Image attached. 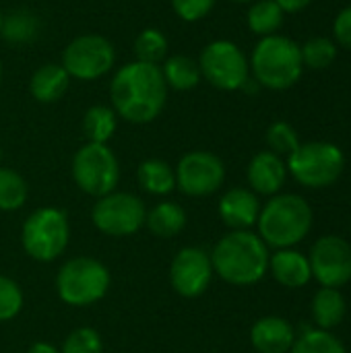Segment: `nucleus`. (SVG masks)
<instances>
[{"label":"nucleus","instance_id":"29","mask_svg":"<svg viewBox=\"0 0 351 353\" xmlns=\"http://www.w3.org/2000/svg\"><path fill=\"white\" fill-rule=\"evenodd\" d=\"M290 353H345V347L329 331L314 329V331H306L302 337H298Z\"/></svg>","mask_w":351,"mask_h":353},{"label":"nucleus","instance_id":"26","mask_svg":"<svg viewBox=\"0 0 351 353\" xmlns=\"http://www.w3.org/2000/svg\"><path fill=\"white\" fill-rule=\"evenodd\" d=\"M283 10L275 0H257L248 10V27L252 33L267 37L275 35L277 29L283 25Z\"/></svg>","mask_w":351,"mask_h":353},{"label":"nucleus","instance_id":"3","mask_svg":"<svg viewBox=\"0 0 351 353\" xmlns=\"http://www.w3.org/2000/svg\"><path fill=\"white\" fill-rule=\"evenodd\" d=\"M259 236L277 250L302 242L312 228V209L298 194H275L259 213Z\"/></svg>","mask_w":351,"mask_h":353},{"label":"nucleus","instance_id":"35","mask_svg":"<svg viewBox=\"0 0 351 353\" xmlns=\"http://www.w3.org/2000/svg\"><path fill=\"white\" fill-rule=\"evenodd\" d=\"M333 33H335V39L343 48L351 50V4L337 14V19L333 23Z\"/></svg>","mask_w":351,"mask_h":353},{"label":"nucleus","instance_id":"17","mask_svg":"<svg viewBox=\"0 0 351 353\" xmlns=\"http://www.w3.org/2000/svg\"><path fill=\"white\" fill-rule=\"evenodd\" d=\"M250 341L259 353H290L296 341V331L281 316H265L254 323Z\"/></svg>","mask_w":351,"mask_h":353},{"label":"nucleus","instance_id":"23","mask_svg":"<svg viewBox=\"0 0 351 353\" xmlns=\"http://www.w3.org/2000/svg\"><path fill=\"white\" fill-rule=\"evenodd\" d=\"M139 184L145 192L166 196L176 188V172L163 159H145L137 172Z\"/></svg>","mask_w":351,"mask_h":353},{"label":"nucleus","instance_id":"24","mask_svg":"<svg viewBox=\"0 0 351 353\" xmlns=\"http://www.w3.org/2000/svg\"><path fill=\"white\" fill-rule=\"evenodd\" d=\"M312 316L319 329L329 331L345 316V298L335 288H321L312 300Z\"/></svg>","mask_w":351,"mask_h":353},{"label":"nucleus","instance_id":"4","mask_svg":"<svg viewBox=\"0 0 351 353\" xmlns=\"http://www.w3.org/2000/svg\"><path fill=\"white\" fill-rule=\"evenodd\" d=\"M250 70L254 81L267 89H290L300 81L304 70L300 46L285 35H267L254 46Z\"/></svg>","mask_w":351,"mask_h":353},{"label":"nucleus","instance_id":"19","mask_svg":"<svg viewBox=\"0 0 351 353\" xmlns=\"http://www.w3.org/2000/svg\"><path fill=\"white\" fill-rule=\"evenodd\" d=\"M70 85V77L62 64H41L29 79V93L39 103L58 101Z\"/></svg>","mask_w":351,"mask_h":353},{"label":"nucleus","instance_id":"8","mask_svg":"<svg viewBox=\"0 0 351 353\" xmlns=\"http://www.w3.org/2000/svg\"><path fill=\"white\" fill-rule=\"evenodd\" d=\"M72 178L85 194L101 199L120 182L118 157L108 145L87 143L72 157Z\"/></svg>","mask_w":351,"mask_h":353},{"label":"nucleus","instance_id":"16","mask_svg":"<svg viewBox=\"0 0 351 353\" xmlns=\"http://www.w3.org/2000/svg\"><path fill=\"white\" fill-rule=\"evenodd\" d=\"M259 213L261 203L248 188H232L219 201V217L234 232L252 228L259 221Z\"/></svg>","mask_w":351,"mask_h":353},{"label":"nucleus","instance_id":"40","mask_svg":"<svg viewBox=\"0 0 351 353\" xmlns=\"http://www.w3.org/2000/svg\"><path fill=\"white\" fill-rule=\"evenodd\" d=\"M0 83H2V62H0Z\"/></svg>","mask_w":351,"mask_h":353},{"label":"nucleus","instance_id":"20","mask_svg":"<svg viewBox=\"0 0 351 353\" xmlns=\"http://www.w3.org/2000/svg\"><path fill=\"white\" fill-rule=\"evenodd\" d=\"M145 225L157 238H174L186 228V211L178 203H157L147 211Z\"/></svg>","mask_w":351,"mask_h":353},{"label":"nucleus","instance_id":"30","mask_svg":"<svg viewBox=\"0 0 351 353\" xmlns=\"http://www.w3.org/2000/svg\"><path fill=\"white\" fill-rule=\"evenodd\" d=\"M300 52L304 66L314 70L331 66L337 58V46L329 37H312L304 46H300Z\"/></svg>","mask_w":351,"mask_h":353},{"label":"nucleus","instance_id":"31","mask_svg":"<svg viewBox=\"0 0 351 353\" xmlns=\"http://www.w3.org/2000/svg\"><path fill=\"white\" fill-rule=\"evenodd\" d=\"M267 143L271 147V151L275 155H292L298 147H300V139L298 132L294 130L292 124L288 122H273L267 130Z\"/></svg>","mask_w":351,"mask_h":353},{"label":"nucleus","instance_id":"11","mask_svg":"<svg viewBox=\"0 0 351 353\" xmlns=\"http://www.w3.org/2000/svg\"><path fill=\"white\" fill-rule=\"evenodd\" d=\"M145 219H147L145 203L130 192L114 190L97 199V203L91 209L93 225L101 234L114 236V238L132 236L145 225Z\"/></svg>","mask_w":351,"mask_h":353},{"label":"nucleus","instance_id":"38","mask_svg":"<svg viewBox=\"0 0 351 353\" xmlns=\"http://www.w3.org/2000/svg\"><path fill=\"white\" fill-rule=\"evenodd\" d=\"M2 157H4V153H2V147H0V163H2Z\"/></svg>","mask_w":351,"mask_h":353},{"label":"nucleus","instance_id":"15","mask_svg":"<svg viewBox=\"0 0 351 353\" xmlns=\"http://www.w3.org/2000/svg\"><path fill=\"white\" fill-rule=\"evenodd\" d=\"M246 176H248V184L254 194L275 196L281 190V186L285 184L288 165L273 151H261L250 159Z\"/></svg>","mask_w":351,"mask_h":353},{"label":"nucleus","instance_id":"34","mask_svg":"<svg viewBox=\"0 0 351 353\" xmlns=\"http://www.w3.org/2000/svg\"><path fill=\"white\" fill-rule=\"evenodd\" d=\"M213 6H215V0H172L174 12L186 23L205 19L213 10Z\"/></svg>","mask_w":351,"mask_h":353},{"label":"nucleus","instance_id":"41","mask_svg":"<svg viewBox=\"0 0 351 353\" xmlns=\"http://www.w3.org/2000/svg\"><path fill=\"white\" fill-rule=\"evenodd\" d=\"M0 27H2V10H0Z\"/></svg>","mask_w":351,"mask_h":353},{"label":"nucleus","instance_id":"6","mask_svg":"<svg viewBox=\"0 0 351 353\" xmlns=\"http://www.w3.org/2000/svg\"><path fill=\"white\" fill-rule=\"evenodd\" d=\"M70 225L64 211L54 207H41L33 211L21 230V242L25 252L39 263H52L68 248Z\"/></svg>","mask_w":351,"mask_h":353},{"label":"nucleus","instance_id":"39","mask_svg":"<svg viewBox=\"0 0 351 353\" xmlns=\"http://www.w3.org/2000/svg\"><path fill=\"white\" fill-rule=\"evenodd\" d=\"M230 2H250V0H230Z\"/></svg>","mask_w":351,"mask_h":353},{"label":"nucleus","instance_id":"27","mask_svg":"<svg viewBox=\"0 0 351 353\" xmlns=\"http://www.w3.org/2000/svg\"><path fill=\"white\" fill-rule=\"evenodd\" d=\"M134 56L139 62L161 64L168 58V37L161 29L147 27L134 37Z\"/></svg>","mask_w":351,"mask_h":353},{"label":"nucleus","instance_id":"1","mask_svg":"<svg viewBox=\"0 0 351 353\" xmlns=\"http://www.w3.org/2000/svg\"><path fill=\"white\" fill-rule=\"evenodd\" d=\"M110 99L116 116L132 124L155 120L168 101V85L159 64L128 62L118 68L110 83Z\"/></svg>","mask_w":351,"mask_h":353},{"label":"nucleus","instance_id":"21","mask_svg":"<svg viewBox=\"0 0 351 353\" xmlns=\"http://www.w3.org/2000/svg\"><path fill=\"white\" fill-rule=\"evenodd\" d=\"M161 74L168 87L176 89V91H190L201 83V68L199 62L192 60L190 56H168L161 64Z\"/></svg>","mask_w":351,"mask_h":353},{"label":"nucleus","instance_id":"33","mask_svg":"<svg viewBox=\"0 0 351 353\" xmlns=\"http://www.w3.org/2000/svg\"><path fill=\"white\" fill-rule=\"evenodd\" d=\"M23 308V292L17 281L0 275V323L12 321Z\"/></svg>","mask_w":351,"mask_h":353},{"label":"nucleus","instance_id":"14","mask_svg":"<svg viewBox=\"0 0 351 353\" xmlns=\"http://www.w3.org/2000/svg\"><path fill=\"white\" fill-rule=\"evenodd\" d=\"M213 279L211 254L203 248L188 246L182 248L170 267V283L174 292L182 298H199L207 292Z\"/></svg>","mask_w":351,"mask_h":353},{"label":"nucleus","instance_id":"32","mask_svg":"<svg viewBox=\"0 0 351 353\" xmlns=\"http://www.w3.org/2000/svg\"><path fill=\"white\" fill-rule=\"evenodd\" d=\"M60 353H103V343L95 329L81 327L64 339Z\"/></svg>","mask_w":351,"mask_h":353},{"label":"nucleus","instance_id":"10","mask_svg":"<svg viewBox=\"0 0 351 353\" xmlns=\"http://www.w3.org/2000/svg\"><path fill=\"white\" fill-rule=\"evenodd\" d=\"M64 70L70 79L95 81L108 74L116 64L114 43L97 33H85L74 37L62 52Z\"/></svg>","mask_w":351,"mask_h":353},{"label":"nucleus","instance_id":"12","mask_svg":"<svg viewBox=\"0 0 351 353\" xmlns=\"http://www.w3.org/2000/svg\"><path fill=\"white\" fill-rule=\"evenodd\" d=\"M176 186L188 196H209L225 180L223 161L211 151H190L176 165Z\"/></svg>","mask_w":351,"mask_h":353},{"label":"nucleus","instance_id":"22","mask_svg":"<svg viewBox=\"0 0 351 353\" xmlns=\"http://www.w3.org/2000/svg\"><path fill=\"white\" fill-rule=\"evenodd\" d=\"M39 29H41V23H39L37 14L27 8H14V10L2 14L0 35L8 43H14V46L29 43L39 35Z\"/></svg>","mask_w":351,"mask_h":353},{"label":"nucleus","instance_id":"37","mask_svg":"<svg viewBox=\"0 0 351 353\" xmlns=\"http://www.w3.org/2000/svg\"><path fill=\"white\" fill-rule=\"evenodd\" d=\"M27 353H60V350H56L52 343H46V341H37V343H33Z\"/></svg>","mask_w":351,"mask_h":353},{"label":"nucleus","instance_id":"5","mask_svg":"<svg viewBox=\"0 0 351 353\" xmlns=\"http://www.w3.org/2000/svg\"><path fill=\"white\" fill-rule=\"evenodd\" d=\"M110 271L103 263L91 256L66 261L56 275L58 298L74 308L99 302L110 290Z\"/></svg>","mask_w":351,"mask_h":353},{"label":"nucleus","instance_id":"18","mask_svg":"<svg viewBox=\"0 0 351 353\" xmlns=\"http://www.w3.org/2000/svg\"><path fill=\"white\" fill-rule=\"evenodd\" d=\"M269 271L273 273L277 283L292 290L304 288L312 277L308 259L292 248H281L273 256H269Z\"/></svg>","mask_w":351,"mask_h":353},{"label":"nucleus","instance_id":"36","mask_svg":"<svg viewBox=\"0 0 351 353\" xmlns=\"http://www.w3.org/2000/svg\"><path fill=\"white\" fill-rule=\"evenodd\" d=\"M275 2L281 6L283 12H300V10H304L312 0H275Z\"/></svg>","mask_w":351,"mask_h":353},{"label":"nucleus","instance_id":"2","mask_svg":"<svg viewBox=\"0 0 351 353\" xmlns=\"http://www.w3.org/2000/svg\"><path fill=\"white\" fill-rule=\"evenodd\" d=\"M213 273L223 281L244 288L259 283L269 269V250L261 236L248 230L225 234L211 252Z\"/></svg>","mask_w":351,"mask_h":353},{"label":"nucleus","instance_id":"9","mask_svg":"<svg viewBox=\"0 0 351 353\" xmlns=\"http://www.w3.org/2000/svg\"><path fill=\"white\" fill-rule=\"evenodd\" d=\"M199 68L201 77L221 91H238L250 79L248 58L230 39H215L207 43L201 52Z\"/></svg>","mask_w":351,"mask_h":353},{"label":"nucleus","instance_id":"25","mask_svg":"<svg viewBox=\"0 0 351 353\" xmlns=\"http://www.w3.org/2000/svg\"><path fill=\"white\" fill-rule=\"evenodd\" d=\"M116 122H118V116L112 108L91 105L83 118V132L89 143L106 145L116 132Z\"/></svg>","mask_w":351,"mask_h":353},{"label":"nucleus","instance_id":"28","mask_svg":"<svg viewBox=\"0 0 351 353\" xmlns=\"http://www.w3.org/2000/svg\"><path fill=\"white\" fill-rule=\"evenodd\" d=\"M29 194L25 178L10 170L0 165V211H17L25 205Z\"/></svg>","mask_w":351,"mask_h":353},{"label":"nucleus","instance_id":"13","mask_svg":"<svg viewBox=\"0 0 351 353\" xmlns=\"http://www.w3.org/2000/svg\"><path fill=\"white\" fill-rule=\"evenodd\" d=\"M308 263L323 288L337 290L351 279V244L339 236H325L312 246Z\"/></svg>","mask_w":351,"mask_h":353},{"label":"nucleus","instance_id":"7","mask_svg":"<svg viewBox=\"0 0 351 353\" xmlns=\"http://www.w3.org/2000/svg\"><path fill=\"white\" fill-rule=\"evenodd\" d=\"M345 165L341 149L333 143L314 141L300 145L288 159L292 176L308 188H325L337 182Z\"/></svg>","mask_w":351,"mask_h":353}]
</instances>
